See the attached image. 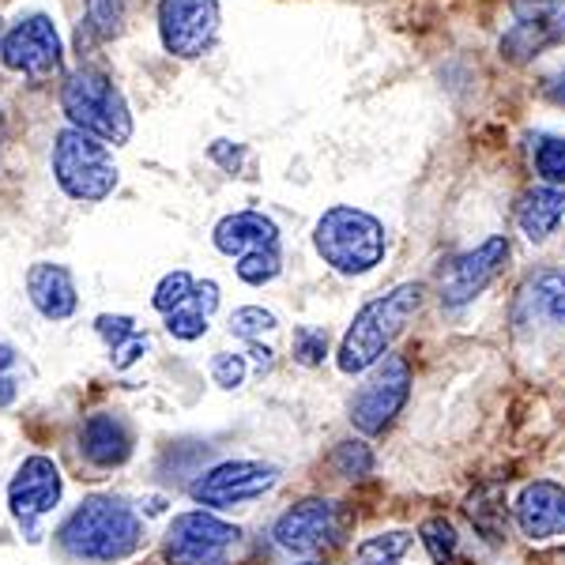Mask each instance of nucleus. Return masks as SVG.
<instances>
[{"mask_svg":"<svg viewBox=\"0 0 565 565\" xmlns=\"http://www.w3.org/2000/svg\"><path fill=\"white\" fill-rule=\"evenodd\" d=\"M140 540H143L140 516H136L125 501L106 498V494L84 498L65 516V524L57 527L61 551L79 562H95V565H114V562L129 558V554H136Z\"/></svg>","mask_w":565,"mask_h":565,"instance_id":"nucleus-1","label":"nucleus"},{"mask_svg":"<svg viewBox=\"0 0 565 565\" xmlns=\"http://www.w3.org/2000/svg\"><path fill=\"white\" fill-rule=\"evenodd\" d=\"M418 306H423V282H399L396 290L366 302L351 321L340 351H335V366L351 373V377L377 366L396 343V335L407 328V321L418 313Z\"/></svg>","mask_w":565,"mask_h":565,"instance_id":"nucleus-2","label":"nucleus"},{"mask_svg":"<svg viewBox=\"0 0 565 565\" xmlns=\"http://www.w3.org/2000/svg\"><path fill=\"white\" fill-rule=\"evenodd\" d=\"M313 245L328 268L343 276H366L385 260V226L362 207L335 204L317 218Z\"/></svg>","mask_w":565,"mask_h":565,"instance_id":"nucleus-3","label":"nucleus"},{"mask_svg":"<svg viewBox=\"0 0 565 565\" xmlns=\"http://www.w3.org/2000/svg\"><path fill=\"white\" fill-rule=\"evenodd\" d=\"M61 109H65L72 129L98 136L103 143H129L132 140V114L121 87L103 68H76L61 87Z\"/></svg>","mask_w":565,"mask_h":565,"instance_id":"nucleus-4","label":"nucleus"},{"mask_svg":"<svg viewBox=\"0 0 565 565\" xmlns=\"http://www.w3.org/2000/svg\"><path fill=\"white\" fill-rule=\"evenodd\" d=\"M53 178L65 196L79 200V204H98L117 189L114 154L98 136L68 125L53 140Z\"/></svg>","mask_w":565,"mask_h":565,"instance_id":"nucleus-5","label":"nucleus"},{"mask_svg":"<svg viewBox=\"0 0 565 565\" xmlns=\"http://www.w3.org/2000/svg\"><path fill=\"white\" fill-rule=\"evenodd\" d=\"M279 482V468L264 460H226L215 463L212 471H204L200 479H193L189 498L204 509H234V505H249L268 494Z\"/></svg>","mask_w":565,"mask_h":565,"instance_id":"nucleus-6","label":"nucleus"},{"mask_svg":"<svg viewBox=\"0 0 565 565\" xmlns=\"http://www.w3.org/2000/svg\"><path fill=\"white\" fill-rule=\"evenodd\" d=\"M513 26L501 34V57L524 65L565 42V0H509Z\"/></svg>","mask_w":565,"mask_h":565,"instance_id":"nucleus-7","label":"nucleus"},{"mask_svg":"<svg viewBox=\"0 0 565 565\" xmlns=\"http://www.w3.org/2000/svg\"><path fill=\"white\" fill-rule=\"evenodd\" d=\"M412 396V366L399 354H385L373 370V377L354 392L351 399V423L362 434H381L385 426L404 412Z\"/></svg>","mask_w":565,"mask_h":565,"instance_id":"nucleus-8","label":"nucleus"},{"mask_svg":"<svg viewBox=\"0 0 565 565\" xmlns=\"http://www.w3.org/2000/svg\"><path fill=\"white\" fill-rule=\"evenodd\" d=\"M65 45L50 15H26L0 39V65L31 79H50L61 72Z\"/></svg>","mask_w":565,"mask_h":565,"instance_id":"nucleus-9","label":"nucleus"},{"mask_svg":"<svg viewBox=\"0 0 565 565\" xmlns=\"http://www.w3.org/2000/svg\"><path fill=\"white\" fill-rule=\"evenodd\" d=\"M218 34V0H159V39L170 57L193 61Z\"/></svg>","mask_w":565,"mask_h":565,"instance_id":"nucleus-10","label":"nucleus"},{"mask_svg":"<svg viewBox=\"0 0 565 565\" xmlns=\"http://www.w3.org/2000/svg\"><path fill=\"white\" fill-rule=\"evenodd\" d=\"M238 527L218 521L207 509H193V513H181L167 527V543H162V558L167 565H204L218 558L234 540H238Z\"/></svg>","mask_w":565,"mask_h":565,"instance_id":"nucleus-11","label":"nucleus"},{"mask_svg":"<svg viewBox=\"0 0 565 565\" xmlns=\"http://www.w3.org/2000/svg\"><path fill=\"white\" fill-rule=\"evenodd\" d=\"M271 535H276V543L290 554H321L328 546L340 543V535H343L340 509H335V501H324V498L298 501L295 509H287V513L279 516Z\"/></svg>","mask_w":565,"mask_h":565,"instance_id":"nucleus-12","label":"nucleus"},{"mask_svg":"<svg viewBox=\"0 0 565 565\" xmlns=\"http://www.w3.org/2000/svg\"><path fill=\"white\" fill-rule=\"evenodd\" d=\"M505 260H509V242L501 238V234L476 245L471 253H460L441 276V302L449 309L468 306L471 298H479L482 290L501 276Z\"/></svg>","mask_w":565,"mask_h":565,"instance_id":"nucleus-13","label":"nucleus"},{"mask_svg":"<svg viewBox=\"0 0 565 565\" xmlns=\"http://www.w3.org/2000/svg\"><path fill=\"white\" fill-rule=\"evenodd\" d=\"M61 494H65V479H61L57 463L50 457H26L8 482V509L15 521L34 532V524L57 509Z\"/></svg>","mask_w":565,"mask_h":565,"instance_id":"nucleus-14","label":"nucleus"},{"mask_svg":"<svg viewBox=\"0 0 565 565\" xmlns=\"http://www.w3.org/2000/svg\"><path fill=\"white\" fill-rule=\"evenodd\" d=\"M516 527L527 540L543 543V540H558L565 535V487L551 479H535L516 494Z\"/></svg>","mask_w":565,"mask_h":565,"instance_id":"nucleus-15","label":"nucleus"},{"mask_svg":"<svg viewBox=\"0 0 565 565\" xmlns=\"http://www.w3.org/2000/svg\"><path fill=\"white\" fill-rule=\"evenodd\" d=\"M26 295H31L34 309H39L45 321H68L79 306L72 271L65 264H50V260L31 264V271H26Z\"/></svg>","mask_w":565,"mask_h":565,"instance_id":"nucleus-16","label":"nucleus"},{"mask_svg":"<svg viewBox=\"0 0 565 565\" xmlns=\"http://www.w3.org/2000/svg\"><path fill=\"white\" fill-rule=\"evenodd\" d=\"M79 449L95 468H121L132 457V426L114 412L87 415L79 430Z\"/></svg>","mask_w":565,"mask_h":565,"instance_id":"nucleus-17","label":"nucleus"},{"mask_svg":"<svg viewBox=\"0 0 565 565\" xmlns=\"http://www.w3.org/2000/svg\"><path fill=\"white\" fill-rule=\"evenodd\" d=\"M212 242L226 257H245V253H253V249H271V245H279V226L264 212H234L215 223Z\"/></svg>","mask_w":565,"mask_h":565,"instance_id":"nucleus-18","label":"nucleus"},{"mask_svg":"<svg viewBox=\"0 0 565 565\" xmlns=\"http://www.w3.org/2000/svg\"><path fill=\"white\" fill-rule=\"evenodd\" d=\"M565 218V185H540L527 189L516 207V223L532 242H543L558 231V223Z\"/></svg>","mask_w":565,"mask_h":565,"instance_id":"nucleus-19","label":"nucleus"},{"mask_svg":"<svg viewBox=\"0 0 565 565\" xmlns=\"http://www.w3.org/2000/svg\"><path fill=\"white\" fill-rule=\"evenodd\" d=\"M527 298H532V309L540 317L554 324H565V276L562 271H540L527 287Z\"/></svg>","mask_w":565,"mask_h":565,"instance_id":"nucleus-20","label":"nucleus"},{"mask_svg":"<svg viewBox=\"0 0 565 565\" xmlns=\"http://www.w3.org/2000/svg\"><path fill=\"white\" fill-rule=\"evenodd\" d=\"M418 540H423L426 554L437 562V565H452L457 562V551H460V535L445 516H430L423 527H418Z\"/></svg>","mask_w":565,"mask_h":565,"instance_id":"nucleus-21","label":"nucleus"},{"mask_svg":"<svg viewBox=\"0 0 565 565\" xmlns=\"http://www.w3.org/2000/svg\"><path fill=\"white\" fill-rule=\"evenodd\" d=\"M407 551H412V535L407 532H381V535H370L366 543H359V562L362 565H399Z\"/></svg>","mask_w":565,"mask_h":565,"instance_id":"nucleus-22","label":"nucleus"},{"mask_svg":"<svg viewBox=\"0 0 565 565\" xmlns=\"http://www.w3.org/2000/svg\"><path fill=\"white\" fill-rule=\"evenodd\" d=\"M532 162H535V174H540L546 185H565V140L562 136H540L532 148Z\"/></svg>","mask_w":565,"mask_h":565,"instance_id":"nucleus-23","label":"nucleus"},{"mask_svg":"<svg viewBox=\"0 0 565 565\" xmlns=\"http://www.w3.org/2000/svg\"><path fill=\"white\" fill-rule=\"evenodd\" d=\"M84 4H87L90 31H95L98 39H114V34H121L132 0H84Z\"/></svg>","mask_w":565,"mask_h":565,"instance_id":"nucleus-24","label":"nucleus"},{"mask_svg":"<svg viewBox=\"0 0 565 565\" xmlns=\"http://www.w3.org/2000/svg\"><path fill=\"white\" fill-rule=\"evenodd\" d=\"M193 290H196V279L189 276V271H170V276H162V282L154 287L151 306L167 317V313H174V309L185 306L189 298H193Z\"/></svg>","mask_w":565,"mask_h":565,"instance_id":"nucleus-25","label":"nucleus"},{"mask_svg":"<svg viewBox=\"0 0 565 565\" xmlns=\"http://www.w3.org/2000/svg\"><path fill=\"white\" fill-rule=\"evenodd\" d=\"M282 271V260H279V245H271V249H253L238 257V279L249 282V287H264V282H271Z\"/></svg>","mask_w":565,"mask_h":565,"instance_id":"nucleus-26","label":"nucleus"},{"mask_svg":"<svg viewBox=\"0 0 565 565\" xmlns=\"http://www.w3.org/2000/svg\"><path fill=\"white\" fill-rule=\"evenodd\" d=\"M332 468L340 471L343 479H362L373 471V452L366 441H343L335 445L332 452Z\"/></svg>","mask_w":565,"mask_h":565,"instance_id":"nucleus-27","label":"nucleus"},{"mask_svg":"<svg viewBox=\"0 0 565 565\" xmlns=\"http://www.w3.org/2000/svg\"><path fill=\"white\" fill-rule=\"evenodd\" d=\"M276 328V313H268L264 306H242L231 313V335H238V340H257V335L271 332Z\"/></svg>","mask_w":565,"mask_h":565,"instance_id":"nucleus-28","label":"nucleus"},{"mask_svg":"<svg viewBox=\"0 0 565 565\" xmlns=\"http://www.w3.org/2000/svg\"><path fill=\"white\" fill-rule=\"evenodd\" d=\"M290 348H295V362H302V366H321L328 359V332L324 328H295V340H290Z\"/></svg>","mask_w":565,"mask_h":565,"instance_id":"nucleus-29","label":"nucleus"},{"mask_svg":"<svg viewBox=\"0 0 565 565\" xmlns=\"http://www.w3.org/2000/svg\"><path fill=\"white\" fill-rule=\"evenodd\" d=\"M487 498H490V487L479 490V494L468 501V516L476 521L479 532H487L490 540H498L501 527H505V509L494 505V501H487Z\"/></svg>","mask_w":565,"mask_h":565,"instance_id":"nucleus-30","label":"nucleus"},{"mask_svg":"<svg viewBox=\"0 0 565 565\" xmlns=\"http://www.w3.org/2000/svg\"><path fill=\"white\" fill-rule=\"evenodd\" d=\"M167 332L174 335V340L193 343V340H200V335L207 332V317L200 313L193 302H185L181 309H174V313H167Z\"/></svg>","mask_w":565,"mask_h":565,"instance_id":"nucleus-31","label":"nucleus"},{"mask_svg":"<svg viewBox=\"0 0 565 565\" xmlns=\"http://www.w3.org/2000/svg\"><path fill=\"white\" fill-rule=\"evenodd\" d=\"M95 332L103 335L109 351H117L125 340H132V335H136V321H132V317H125V313H103L95 321Z\"/></svg>","mask_w":565,"mask_h":565,"instance_id":"nucleus-32","label":"nucleus"},{"mask_svg":"<svg viewBox=\"0 0 565 565\" xmlns=\"http://www.w3.org/2000/svg\"><path fill=\"white\" fill-rule=\"evenodd\" d=\"M212 377L218 388H238L245 381V354H215Z\"/></svg>","mask_w":565,"mask_h":565,"instance_id":"nucleus-33","label":"nucleus"},{"mask_svg":"<svg viewBox=\"0 0 565 565\" xmlns=\"http://www.w3.org/2000/svg\"><path fill=\"white\" fill-rule=\"evenodd\" d=\"M143 351H148V335L136 332L132 340H125L121 348L114 351V366H117V370H129L132 362H140V359H143Z\"/></svg>","mask_w":565,"mask_h":565,"instance_id":"nucleus-34","label":"nucleus"},{"mask_svg":"<svg viewBox=\"0 0 565 565\" xmlns=\"http://www.w3.org/2000/svg\"><path fill=\"white\" fill-rule=\"evenodd\" d=\"M212 159L218 162V167H226V170H238L242 159H245V148H238V143H231V140H215L212 143Z\"/></svg>","mask_w":565,"mask_h":565,"instance_id":"nucleus-35","label":"nucleus"},{"mask_svg":"<svg viewBox=\"0 0 565 565\" xmlns=\"http://www.w3.org/2000/svg\"><path fill=\"white\" fill-rule=\"evenodd\" d=\"M189 302H193L204 317H212L215 306H218V282H212V279L196 282V290H193V298H189Z\"/></svg>","mask_w":565,"mask_h":565,"instance_id":"nucleus-36","label":"nucleus"},{"mask_svg":"<svg viewBox=\"0 0 565 565\" xmlns=\"http://www.w3.org/2000/svg\"><path fill=\"white\" fill-rule=\"evenodd\" d=\"M15 377L12 373H0V412H4V407H12L15 404Z\"/></svg>","mask_w":565,"mask_h":565,"instance_id":"nucleus-37","label":"nucleus"},{"mask_svg":"<svg viewBox=\"0 0 565 565\" xmlns=\"http://www.w3.org/2000/svg\"><path fill=\"white\" fill-rule=\"evenodd\" d=\"M249 359H253V366H257L260 373H264V370H271V351H268V348H260L257 340L249 343Z\"/></svg>","mask_w":565,"mask_h":565,"instance_id":"nucleus-38","label":"nucleus"},{"mask_svg":"<svg viewBox=\"0 0 565 565\" xmlns=\"http://www.w3.org/2000/svg\"><path fill=\"white\" fill-rule=\"evenodd\" d=\"M546 98H551L554 106H565V72H558V76L546 84Z\"/></svg>","mask_w":565,"mask_h":565,"instance_id":"nucleus-39","label":"nucleus"},{"mask_svg":"<svg viewBox=\"0 0 565 565\" xmlns=\"http://www.w3.org/2000/svg\"><path fill=\"white\" fill-rule=\"evenodd\" d=\"M0 148H4V114H0Z\"/></svg>","mask_w":565,"mask_h":565,"instance_id":"nucleus-40","label":"nucleus"},{"mask_svg":"<svg viewBox=\"0 0 565 565\" xmlns=\"http://www.w3.org/2000/svg\"><path fill=\"white\" fill-rule=\"evenodd\" d=\"M302 565H321V562H302Z\"/></svg>","mask_w":565,"mask_h":565,"instance_id":"nucleus-41","label":"nucleus"}]
</instances>
